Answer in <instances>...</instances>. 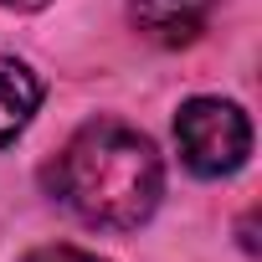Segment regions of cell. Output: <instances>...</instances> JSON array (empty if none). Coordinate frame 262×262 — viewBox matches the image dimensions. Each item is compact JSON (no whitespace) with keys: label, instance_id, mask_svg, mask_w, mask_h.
Masks as SVG:
<instances>
[{"label":"cell","instance_id":"cell-4","mask_svg":"<svg viewBox=\"0 0 262 262\" xmlns=\"http://www.w3.org/2000/svg\"><path fill=\"white\" fill-rule=\"evenodd\" d=\"M41 108V82L21 57H0V149H6Z\"/></svg>","mask_w":262,"mask_h":262},{"label":"cell","instance_id":"cell-6","mask_svg":"<svg viewBox=\"0 0 262 262\" xmlns=\"http://www.w3.org/2000/svg\"><path fill=\"white\" fill-rule=\"evenodd\" d=\"M6 11H41V6H52V0H0Z\"/></svg>","mask_w":262,"mask_h":262},{"label":"cell","instance_id":"cell-2","mask_svg":"<svg viewBox=\"0 0 262 262\" xmlns=\"http://www.w3.org/2000/svg\"><path fill=\"white\" fill-rule=\"evenodd\" d=\"M175 144L190 175L201 180H221L236 175L252 155V123L236 103L226 98H190L175 113Z\"/></svg>","mask_w":262,"mask_h":262},{"label":"cell","instance_id":"cell-5","mask_svg":"<svg viewBox=\"0 0 262 262\" xmlns=\"http://www.w3.org/2000/svg\"><path fill=\"white\" fill-rule=\"evenodd\" d=\"M21 262H108V257H98V252H82V247H67V242H57V247H31Z\"/></svg>","mask_w":262,"mask_h":262},{"label":"cell","instance_id":"cell-3","mask_svg":"<svg viewBox=\"0 0 262 262\" xmlns=\"http://www.w3.org/2000/svg\"><path fill=\"white\" fill-rule=\"evenodd\" d=\"M216 11V0H128V21L155 47H190Z\"/></svg>","mask_w":262,"mask_h":262},{"label":"cell","instance_id":"cell-1","mask_svg":"<svg viewBox=\"0 0 262 262\" xmlns=\"http://www.w3.org/2000/svg\"><path fill=\"white\" fill-rule=\"evenodd\" d=\"M47 190L82 226L134 231L155 216L165 195V165L139 128H128L118 118H93L52 160Z\"/></svg>","mask_w":262,"mask_h":262}]
</instances>
